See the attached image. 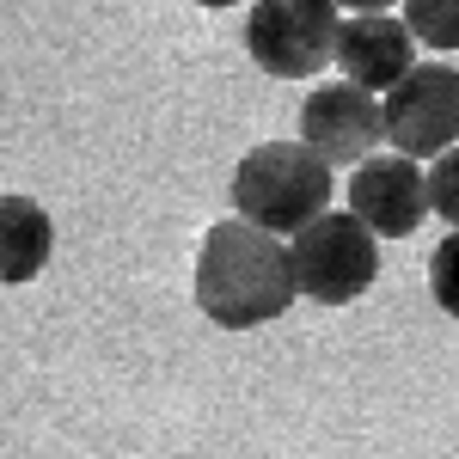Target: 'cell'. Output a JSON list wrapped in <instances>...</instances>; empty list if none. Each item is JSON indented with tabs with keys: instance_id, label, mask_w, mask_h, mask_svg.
Here are the masks:
<instances>
[{
	"instance_id": "1",
	"label": "cell",
	"mask_w": 459,
	"mask_h": 459,
	"mask_svg": "<svg viewBox=\"0 0 459 459\" xmlns=\"http://www.w3.org/2000/svg\"><path fill=\"white\" fill-rule=\"evenodd\" d=\"M300 300L294 282V251L251 227V221H214L203 233L196 251V307L209 313V325L221 331H257V325H276Z\"/></svg>"
},
{
	"instance_id": "2",
	"label": "cell",
	"mask_w": 459,
	"mask_h": 459,
	"mask_svg": "<svg viewBox=\"0 0 459 459\" xmlns=\"http://www.w3.org/2000/svg\"><path fill=\"white\" fill-rule=\"evenodd\" d=\"M233 209L251 227L294 239L331 214V166L307 142H257L233 172Z\"/></svg>"
},
{
	"instance_id": "3",
	"label": "cell",
	"mask_w": 459,
	"mask_h": 459,
	"mask_svg": "<svg viewBox=\"0 0 459 459\" xmlns=\"http://www.w3.org/2000/svg\"><path fill=\"white\" fill-rule=\"evenodd\" d=\"M343 6L337 0H257L246 13L251 62L276 80H307L318 68H337Z\"/></svg>"
},
{
	"instance_id": "4",
	"label": "cell",
	"mask_w": 459,
	"mask_h": 459,
	"mask_svg": "<svg viewBox=\"0 0 459 459\" xmlns=\"http://www.w3.org/2000/svg\"><path fill=\"white\" fill-rule=\"evenodd\" d=\"M288 251H294V282H300V294L318 300V307H350L380 276V239L350 209L318 214L307 233L288 239Z\"/></svg>"
},
{
	"instance_id": "5",
	"label": "cell",
	"mask_w": 459,
	"mask_h": 459,
	"mask_svg": "<svg viewBox=\"0 0 459 459\" xmlns=\"http://www.w3.org/2000/svg\"><path fill=\"white\" fill-rule=\"evenodd\" d=\"M386 142L404 160H441L459 147V68L454 62H417L386 99Z\"/></svg>"
},
{
	"instance_id": "6",
	"label": "cell",
	"mask_w": 459,
	"mask_h": 459,
	"mask_svg": "<svg viewBox=\"0 0 459 459\" xmlns=\"http://www.w3.org/2000/svg\"><path fill=\"white\" fill-rule=\"evenodd\" d=\"M300 142L313 147L325 166H368L374 147L386 142V110L374 92H361L350 80L313 86L300 105Z\"/></svg>"
},
{
	"instance_id": "7",
	"label": "cell",
	"mask_w": 459,
	"mask_h": 459,
	"mask_svg": "<svg viewBox=\"0 0 459 459\" xmlns=\"http://www.w3.org/2000/svg\"><path fill=\"white\" fill-rule=\"evenodd\" d=\"M350 214L374 239H411L429 221V172L404 153H374L350 178Z\"/></svg>"
},
{
	"instance_id": "8",
	"label": "cell",
	"mask_w": 459,
	"mask_h": 459,
	"mask_svg": "<svg viewBox=\"0 0 459 459\" xmlns=\"http://www.w3.org/2000/svg\"><path fill=\"white\" fill-rule=\"evenodd\" d=\"M337 68H343L350 86L386 99L392 86L417 68V37L392 13H355V19H343V37H337Z\"/></svg>"
},
{
	"instance_id": "9",
	"label": "cell",
	"mask_w": 459,
	"mask_h": 459,
	"mask_svg": "<svg viewBox=\"0 0 459 459\" xmlns=\"http://www.w3.org/2000/svg\"><path fill=\"white\" fill-rule=\"evenodd\" d=\"M56 251V221L31 196H0V288L37 282Z\"/></svg>"
},
{
	"instance_id": "10",
	"label": "cell",
	"mask_w": 459,
	"mask_h": 459,
	"mask_svg": "<svg viewBox=\"0 0 459 459\" xmlns=\"http://www.w3.org/2000/svg\"><path fill=\"white\" fill-rule=\"evenodd\" d=\"M404 31L429 43V49H441V56H454L459 49V0H404Z\"/></svg>"
},
{
	"instance_id": "11",
	"label": "cell",
	"mask_w": 459,
	"mask_h": 459,
	"mask_svg": "<svg viewBox=\"0 0 459 459\" xmlns=\"http://www.w3.org/2000/svg\"><path fill=\"white\" fill-rule=\"evenodd\" d=\"M429 294L447 318H459V227L429 251Z\"/></svg>"
},
{
	"instance_id": "12",
	"label": "cell",
	"mask_w": 459,
	"mask_h": 459,
	"mask_svg": "<svg viewBox=\"0 0 459 459\" xmlns=\"http://www.w3.org/2000/svg\"><path fill=\"white\" fill-rule=\"evenodd\" d=\"M429 214H441L447 233L459 227V147H454V153H441V160L429 166Z\"/></svg>"
},
{
	"instance_id": "13",
	"label": "cell",
	"mask_w": 459,
	"mask_h": 459,
	"mask_svg": "<svg viewBox=\"0 0 459 459\" xmlns=\"http://www.w3.org/2000/svg\"><path fill=\"white\" fill-rule=\"evenodd\" d=\"M337 6H343V13H386V6H398V0H337Z\"/></svg>"
},
{
	"instance_id": "14",
	"label": "cell",
	"mask_w": 459,
	"mask_h": 459,
	"mask_svg": "<svg viewBox=\"0 0 459 459\" xmlns=\"http://www.w3.org/2000/svg\"><path fill=\"white\" fill-rule=\"evenodd\" d=\"M196 6H239V0H196Z\"/></svg>"
}]
</instances>
